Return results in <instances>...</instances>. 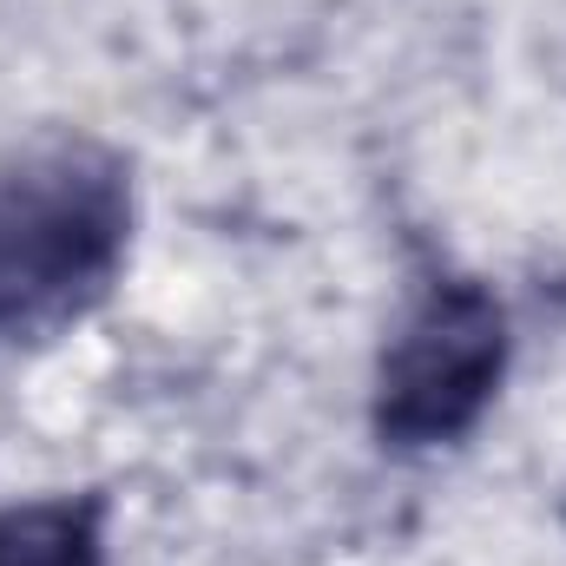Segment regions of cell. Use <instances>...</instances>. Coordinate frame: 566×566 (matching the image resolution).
I'll return each instance as SVG.
<instances>
[{
  "mask_svg": "<svg viewBox=\"0 0 566 566\" xmlns=\"http://www.w3.org/2000/svg\"><path fill=\"white\" fill-rule=\"evenodd\" d=\"M133 185L93 139H53L0 171V343L73 329L126 264Z\"/></svg>",
  "mask_w": 566,
  "mask_h": 566,
  "instance_id": "obj_1",
  "label": "cell"
},
{
  "mask_svg": "<svg viewBox=\"0 0 566 566\" xmlns=\"http://www.w3.org/2000/svg\"><path fill=\"white\" fill-rule=\"evenodd\" d=\"M0 566H106V501L46 494L0 507Z\"/></svg>",
  "mask_w": 566,
  "mask_h": 566,
  "instance_id": "obj_3",
  "label": "cell"
},
{
  "mask_svg": "<svg viewBox=\"0 0 566 566\" xmlns=\"http://www.w3.org/2000/svg\"><path fill=\"white\" fill-rule=\"evenodd\" d=\"M507 376V310L474 277H428L376 363V434L389 448H448L488 416Z\"/></svg>",
  "mask_w": 566,
  "mask_h": 566,
  "instance_id": "obj_2",
  "label": "cell"
}]
</instances>
